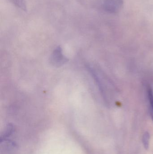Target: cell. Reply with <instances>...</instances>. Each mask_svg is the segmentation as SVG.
<instances>
[{
    "label": "cell",
    "instance_id": "7a4b0ae2",
    "mask_svg": "<svg viewBox=\"0 0 153 154\" xmlns=\"http://www.w3.org/2000/svg\"><path fill=\"white\" fill-rule=\"evenodd\" d=\"M123 0H104V8L110 13L117 12L122 6Z\"/></svg>",
    "mask_w": 153,
    "mask_h": 154
},
{
    "label": "cell",
    "instance_id": "5b68a950",
    "mask_svg": "<svg viewBox=\"0 0 153 154\" xmlns=\"http://www.w3.org/2000/svg\"><path fill=\"white\" fill-rule=\"evenodd\" d=\"M15 6L25 11L26 6L25 0H10Z\"/></svg>",
    "mask_w": 153,
    "mask_h": 154
},
{
    "label": "cell",
    "instance_id": "3957f363",
    "mask_svg": "<svg viewBox=\"0 0 153 154\" xmlns=\"http://www.w3.org/2000/svg\"><path fill=\"white\" fill-rule=\"evenodd\" d=\"M147 96L150 103V113L151 117L153 122V91L151 88H148L147 90Z\"/></svg>",
    "mask_w": 153,
    "mask_h": 154
},
{
    "label": "cell",
    "instance_id": "6da1fadb",
    "mask_svg": "<svg viewBox=\"0 0 153 154\" xmlns=\"http://www.w3.org/2000/svg\"><path fill=\"white\" fill-rule=\"evenodd\" d=\"M68 61V59L64 56L60 47H57L52 53L50 61L53 66H60Z\"/></svg>",
    "mask_w": 153,
    "mask_h": 154
},
{
    "label": "cell",
    "instance_id": "277c9868",
    "mask_svg": "<svg viewBox=\"0 0 153 154\" xmlns=\"http://www.w3.org/2000/svg\"><path fill=\"white\" fill-rule=\"evenodd\" d=\"M150 139V134L148 132H145L143 135V142L144 146V148H145L146 150H148L149 149Z\"/></svg>",
    "mask_w": 153,
    "mask_h": 154
}]
</instances>
